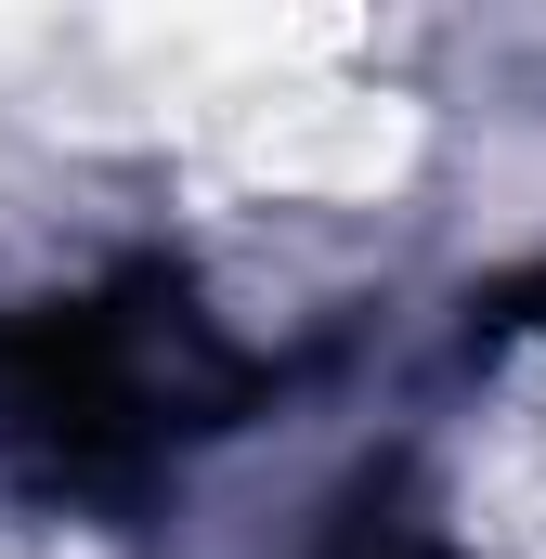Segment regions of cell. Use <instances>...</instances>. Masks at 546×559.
<instances>
[{
	"mask_svg": "<svg viewBox=\"0 0 546 559\" xmlns=\"http://www.w3.org/2000/svg\"><path fill=\"white\" fill-rule=\"evenodd\" d=\"M273 391L261 352H235L169 274H118L79 299L0 312V455L52 495L156 481L182 442L235 429Z\"/></svg>",
	"mask_w": 546,
	"mask_h": 559,
	"instance_id": "6da1fadb",
	"label": "cell"
},
{
	"mask_svg": "<svg viewBox=\"0 0 546 559\" xmlns=\"http://www.w3.org/2000/svg\"><path fill=\"white\" fill-rule=\"evenodd\" d=\"M339 559H468V547H455V534H429V521H391V508L365 495V521H352V547H339Z\"/></svg>",
	"mask_w": 546,
	"mask_h": 559,
	"instance_id": "7a4b0ae2",
	"label": "cell"
}]
</instances>
